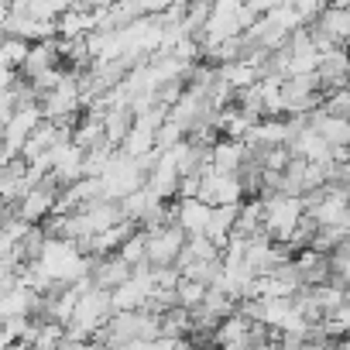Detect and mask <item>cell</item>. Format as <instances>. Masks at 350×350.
Segmentation results:
<instances>
[{
  "label": "cell",
  "instance_id": "cell-19",
  "mask_svg": "<svg viewBox=\"0 0 350 350\" xmlns=\"http://www.w3.org/2000/svg\"><path fill=\"white\" fill-rule=\"evenodd\" d=\"M343 90H350V72H347V83H343Z\"/></svg>",
  "mask_w": 350,
  "mask_h": 350
},
{
  "label": "cell",
  "instance_id": "cell-15",
  "mask_svg": "<svg viewBox=\"0 0 350 350\" xmlns=\"http://www.w3.org/2000/svg\"><path fill=\"white\" fill-rule=\"evenodd\" d=\"M203 295H206V285H200V282H193V278H183V275H179V282H175V306H183V309H196V306L203 302Z\"/></svg>",
  "mask_w": 350,
  "mask_h": 350
},
{
  "label": "cell",
  "instance_id": "cell-18",
  "mask_svg": "<svg viewBox=\"0 0 350 350\" xmlns=\"http://www.w3.org/2000/svg\"><path fill=\"white\" fill-rule=\"evenodd\" d=\"M336 350H350V333H343V336L336 340Z\"/></svg>",
  "mask_w": 350,
  "mask_h": 350
},
{
  "label": "cell",
  "instance_id": "cell-16",
  "mask_svg": "<svg viewBox=\"0 0 350 350\" xmlns=\"http://www.w3.org/2000/svg\"><path fill=\"white\" fill-rule=\"evenodd\" d=\"M144 251H148V237H144V230H134L120 247H117V254L131 265V268H137V265H144Z\"/></svg>",
  "mask_w": 350,
  "mask_h": 350
},
{
  "label": "cell",
  "instance_id": "cell-7",
  "mask_svg": "<svg viewBox=\"0 0 350 350\" xmlns=\"http://www.w3.org/2000/svg\"><path fill=\"white\" fill-rule=\"evenodd\" d=\"M168 210H172V224L179 227L186 237H203L206 227H210V217H213V206L203 203L200 196L175 200V203H168Z\"/></svg>",
  "mask_w": 350,
  "mask_h": 350
},
{
  "label": "cell",
  "instance_id": "cell-6",
  "mask_svg": "<svg viewBox=\"0 0 350 350\" xmlns=\"http://www.w3.org/2000/svg\"><path fill=\"white\" fill-rule=\"evenodd\" d=\"M196 196L203 203H210V206H237V203H244V189H241L237 172L234 175H224V172H213V168L203 172Z\"/></svg>",
  "mask_w": 350,
  "mask_h": 350
},
{
  "label": "cell",
  "instance_id": "cell-9",
  "mask_svg": "<svg viewBox=\"0 0 350 350\" xmlns=\"http://www.w3.org/2000/svg\"><path fill=\"white\" fill-rule=\"evenodd\" d=\"M35 186V179L28 175V161L25 158H11L0 165V200L4 203H21V196Z\"/></svg>",
  "mask_w": 350,
  "mask_h": 350
},
{
  "label": "cell",
  "instance_id": "cell-8",
  "mask_svg": "<svg viewBox=\"0 0 350 350\" xmlns=\"http://www.w3.org/2000/svg\"><path fill=\"white\" fill-rule=\"evenodd\" d=\"M131 265L113 251V254H103V258H90V282H93V288H107V292H113L117 285H124L127 278H131Z\"/></svg>",
  "mask_w": 350,
  "mask_h": 350
},
{
  "label": "cell",
  "instance_id": "cell-1",
  "mask_svg": "<svg viewBox=\"0 0 350 350\" xmlns=\"http://www.w3.org/2000/svg\"><path fill=\"white\" fill-rule=\"evenodd\" d=\"M144 172H148V154L144 158H131L124 151H113V158L107 161V168L100 172L103 183V200H124L131 193H137L144 186Z\"/></svg>",
  "mask_w": 350,
  "mask_h": 350
},
{
  "label": "cell",
  "instance_id": "cell-13",
  "mask_svg": "<svg viewBox=\"0 0 350 350\" xmlns=\"http://www.w3.org/2000/svg\"><path fill=\"white\" fill-rule=\"evenodd\" d=\"M131 127H134V110H131V103H110V107H103V137H107L113 148L131 134Z\"/></svg>",
  "mask_w": 350,
  "mask_h": 350
},
{
  "label": "cell",
  "instance_id": "cell-10",
  "mask_svg": "<svg viewBox=\"0 0 350 350\" xmlns=\"http://www.w3.org/2000/svg\"><path fill=\"white\" fill-rule=\"evenodd\" d=\"M347 72H350V52H347V49H333V52H326L323 62H319V69H316V79H319L323 96L343 90Z\"/></svg>",
  "mask_w": 350,
  "mask_h": 350
},
{
  "label": "cell",
  "instance_id": "cell-11",
  "mask_svg": "<svg viewBox=\"0 0 350 350\" xmlns=\"http://www.w3.org/2000/svg\"><path fill=\"white\" fill-rule=\"evenodd\" d=\"M244 161H247V148H244V141L217 137V144L210 148V168H213V172L234 175V172H241Z\"/></svg>",
  "mask_w": 350,
  "mask_h": 350
},
{
  "label": "cell",
  "instance_id": "cell-4",
  "mask_svg": "<svg viewBox=\"0 0 350 350\" xmlns=\"http://www.w3.org/2000/svg\"><path fill=\"white\" fill-rule=\"evenodd\" d=\"M323 103V90L316 72L312 76H285L282 79V107L285 113H312Z\"/></svg>",
  "mask_w": 350,
  "mask_h": 350
},
{
  "label": "cell",
  "instance_id": "cell-17",
  "mask_svg": "<svg viewBox=\"0 0 350 350\" xmlns=\"http://www.w3.org/2000/svg\"><path fill=\"white\" fill-rule=\"evenodd\" d=\"M14 79H18V72L14 69H8V66H0V96H4L11 86H14Z\"/></svg>",
  "mask_w": 350,
  "mask_h": 350
},
{
  "label": "cell",
  "instance_id": "cell-14",
  "mask_svg": "<svg viewBox=\"0 0 350 350\" xmlns=\"http://www.w3.org/2000/svg\"><path fill=\"white\" fill-rule=\"evenodd\" d=\"M28 52H31V42H25V38H14V35L0 38V66L21 72L25 62H28Z\"/></svg>",
  "mask_w": 350,
  "mask_h": 350
},
{
  "label": "cell",
  "instance_id": "cell-5",
  "mask_svg": "<svg viewBox=\"0 0 350 350\" xmlns=\"http://www.w3.org/2000/svg\"><path fill=\"white\" fill-rule=\"evenodd\" d=\"M55 200H59V186L45 175L42 183H35V186L21 196V203H11V206H14V213H18L21 220H28V224H35V227H38V224H45V220L52 217Z\"/></svg>",
  "mask_w": 350,
  "mask_h": 350
},
{
  "label": "cell",
  "instance_id": "cell-12",
  "mask_svg": "<svg viewBox=\"0 0 350 350\" xmlns=\"http://www.w3.org/2000/svg\"><path fill=\"white\" fill-rule=\"evenodd\" d=\"M62 66V55H59V38H45V42H31V52H28V62L21 69L25 79L45 72V69H55Z\"/></svg>",
  "mask_w": 350,
  "mask_h": 350
},
{
  "label": "cell",
  "instance_id": "cell-3",
  "mask_svg": "<svg viewBox=\"0 0 350 350\" xmlns=\"http://www.w3.org/2000/svg\"><path fill=\"white\" fill-rule=\"evenodd\" d=\"M144 237H148L144 265H151V268H175V261H179V254L186 247V234L175 224H161V227L144 230Z\"/></svg>",
  "mask_w": 350,
  "mask_h": 350
},
{
  "label": "cell",
  "instance_id": "cell-2",
  "mask_svg": "<svg viewBox=\"0 0 350 350\" xmlns=\"http://www.w3.org/2000/svg\"><path fill=\"white\" fill-rule=\"evenodd\" d=\"M261 206H265V234L278 244H288L292 230L299 227V220L306 217V206H302V196H285V193H271V196H261Z\"/></svg>",
  "mask_w": 350,
  "mask_h": 350
}]
</instances>
